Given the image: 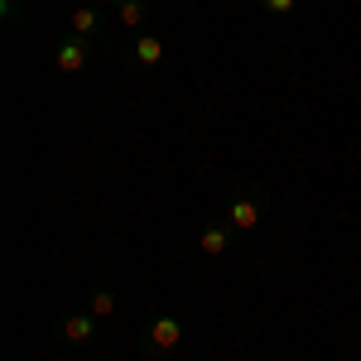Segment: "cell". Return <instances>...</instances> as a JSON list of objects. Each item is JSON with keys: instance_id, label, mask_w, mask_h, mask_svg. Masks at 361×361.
Wrapping results in <instances>:
<instances>
[{"instance_id": "6da1fadb", "label": "cell", "mask_w": 361, "mask_h": 361, "mask_svg": "<svg viewBox=\"0 0 361 361\" xmlns=\"http://www.w3.org/2000/svg\"><path fill=\"white\" fill-rule=\"evenodd\" d=\"M178 342H183V318H178V313H154L149 328H145V337H140V352H145V357H169Z\"/></svg>"}, {"instance_id": "7a4b0ae2", "label": "cell", "mask_w": 361, "mask_h": 361, "mask_svg": "<svg viewBox=\"0 0 361 361\" xmlns=\"http://www.w3.org/2000/svg\"><path fill=\"white\" fill-rule=\"evenodd\" d=\"M265 212H270V193H265V188H246V193L231 197L226 222L236 226V231H255V226L265 222Z\"/></svg>"}, {"instance_id": "3957f363", "label": "cell", "mask_w": 361, "mask_h": 361, "mask_svg": "<svg viewBox=\"0 0 361 361\" xmlns=\"http://www.w3.org/2000/svg\"><path fill=\"white\" fill-rule=\"evenodd\" d=\"M97 323L102 318H92V313H63V318H54V342L58 347H92L97 342Z\"/></svg>"}, {"instance_id": "277c9868", "label": "cell", "mask_w": 361, "mask_h": 361, "mask_svg": "<svg viewBox=\"0 0 361 361\" xmlns=\"http://www.w3.org/2000/svg\"><path fill=\"white\" fill-rule=\"evenodd\" d=\"M54 68H58V73H68V78H73V73H87V68H92V44H87V39H73V34H63L58 49H54Z\"/></svg>"}, {"instance_id": "5b68a950", "label": "cell", "mask_w": 361, "mask_h": 361, "mask_svg": "<svg viewBox=\"0 0 361 361\" xmlns=\"http://www.w3.org/2000/svg\"><path fill=\"white\" fill-rule=\"evenodd\" d=\"M231 241H236V226L226 222V217H217V222L202 226V236H197V250H202L207 260H222L226 250H231Z\"/></svg>"}, {"instance_id": "8992f818", "label": "cell", "mask_w": 361, "mask_h": 361, "mask_svg": "<svg viewBox=\"0 0 361 361\" xmlns=\"http://www.w3.org/2000/svg\"><path fill=\"white\" fill-rule=\"evenodd\" d=\"M102 29H106V10H97V5H78V10L68 15V34H73V39H87V44H92Z\"/></svg>"}, {"instance_id": "52a82bcc", "label": "cell", "mask_w": 361, "mask_h": 361, "mask_svg": "<svg viewBox=\"0 0 361 361\" xmlns=\"http://www.w3.org/2000/svg\"><path fill=\"white\" fill-rule=\"evenodd\" d=\"M130 63L145 68V73H154V68L164 63V39H159V34H149V29L135 34V44H130Z\"/></svg>"}, {"instance_id": "ba28073f", "label": "cell", "mask_w": 361, "mask_h": 361, "mask_svg": "<svg viewBox=\"0 0 361 361\" xmlns=\"http://www.w3.org/2000/svg\"><path fill=\"white\" fill-rule=\"evenodd\" d=\"M111 15L121 20V29L145 34V25H149V0H111Z\"/></svg>"}, {"instance_id": "9c48e42d", "label": "cell", "mask_w": 361, "mask_h": 361, "mask_svg": "<svg viewBox=\"0 0 361 361\" xmlns=\"http://www.w3.org/2000/svg\"><path fill=\"white\" fill-rule=\"evenodd\" d=\"M87 313H92V318H111L116 313V294L111 289H92V294H87Z\"/></svg>"}, {"instance_id": "30bf717a", "label": "cell", "mask_w": 361, "mask_h": 361, "mask_svg": "<svg viewBox=\"0 0 361 361\" xmlns=\"http://www.w3.org/2000/svg\"><path fill=\"white\" fill-rule=\"evenodd\" d=\"M260 5H265L275 20H284V15H294V10H299V0H260Z\"/></svg>"}]
</instances>
